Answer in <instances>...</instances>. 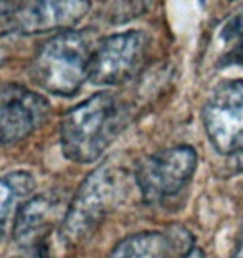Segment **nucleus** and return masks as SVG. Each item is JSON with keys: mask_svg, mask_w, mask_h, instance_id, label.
<instances>
[{"mask_svg": "<svg viewBox=\"0 0 243 258\" xmlns=\"http://www.w3.org/2000/svg\"><path fill=\"white\" fill-rule=\"evenodd\" d=\"M123 108L114 95L96 93L63 116L60 143L63 154L78 164L94 162L121 131Z\"/></svg>", "mask_w": 243, "mask_h": 258, "instance_id": "obj_1", "label": "nucleus"}, {"mask_svg": "<svg viewBox=\"0 0 243 258\" xmlns=\"http://www.w3.org/2000/svg\"><path fill=\"white\" fill-rule=\"evenodd\" d=\"M93 51L85 32H62L38 48L30 64V76L50 95L73 96L90 80Z\"/></svg>", "mask_w": 243, "mask_h": 258, "instance_id": "obj_2", "label": "nucleus"}, {"mask_svg": "<svg viewBox=\"0 0 243 258\" xmlns=\"http://www.w3.org/2000/svg\"><path fill=\"white\" fill-rule=\"evenodd\" d=\"M126 179L121 169L109 164L99 166L80 185L67 207L60 237L68 247L83 243L99 227L112 209L119 204Z\"/></svg>", "mask_w": 243, "mask_h": 258, "instance_id": "obj_3", "label": "nucleus"}, {"mask_svg": "<svg viewBox=\"0 0 243 258\" xmlns=\"http://www.w3.org/2000/svg\"><path fill=\"white\" fill-rule=\"evenodd\" d=\"M90 0H0V17L12 33L40 35L71 30L90 12Z\"/></svg>", "mask_w": 243, "mask_h": 258, "instance_id": "obj_4", "label": "nucleus"}, {"mask_svg": "<svg viewBox=\"0 0 243 258\" xmlns=\"http://www.w3.org/2000/svg\"><path fill=\"white\" fill-rule=\"evenodd\" d=\"M195 169L197 152L192 146L180 144L142 159L134 177L142 199L154 204L186 187L195 174Z\"/></svg>", "mask_w": 243, "mask_h": 258, "instance_id": "obj_5", "label": "nucleus"}, {"mask_svg": "<svg viewBox=\"0 0 243 258\" xmlns=\"http://www.w3.org/2000/svg\"><path fill=\"white\" fill-rule=\"evenodd\" d=\"M149 37L142 30L109 35L93 51L90 81L99 86H114L134 78L146 60Z\"/></svg>", "mask_w": 243, "mask_h": 258, "instance_id": "obj_6", "label": "nucleus"}, {"mask_svg": "<svg viewBox=\"0 0 243 258\" xmlns=\"http://www.w3.org/2000/svg\"><path fill=\"white\" fill-rule=\"evenodd\" d=\"M202 122L212 146L230 156L243 144V80L225 81L202 109Z\"/></svg>", "mask_w": 243, "mask_h": 258, "instance_id": "obj_7", "label": "nucleus"}, {"mask_svg": "<svg viewBox=\"0 0 243 258\" xmlns=\"http://www.w3.org/2000/svg\"><path fill=\"white\" fill-rule=\"evenodd\" d=\"M50 113L48 101L20 85L0 90V146L17 144L43 124Z\"/></svg>", "mask_w": 243, "mask_h": 258, "instance_id": "obj_8", "label": "nucleus"}, {"mask_svg": "<svg viewBox=\"0 0 243 258\" xmlns=\"http://www.w3.org/2000/svg\"><path fill=\"white\" fill-rule=\"evenodd\" d=\"M67 210L62 199L53 194H40L25 201L14 220V240L20 248L43 243L51 227L63 222Z\"/></svg>", "mask_w": 243, "mask_h": 258, "instance_id": "obj_9", "label": "nucleus"}, {"mask_svg": "<svg viewBox=\"0 0 243 258\" xmlns=\"http://www.w3.org/2000/svg\"><path fill=\"white\" fill-rule=\"evenodd\" d=\"M194 250L191 233L180 227L169 233L141 232L126 237L116 245L108 258H184Z\"/></svg>", "mask_w": 243, "mask_h": 258, "instance_id": "obj_10", "label": "nucleus"}, {"mask_svg": "<svg viewBox=\"0 0 243 258\" xmlns=\"http://www.w3.org/2000/svg\"><path fill=\"white\" fill-rule=\"evenodd\" d=\"M35 180L27 172H14L0 177V238L9 227L12 215H17L19 204L33 190Z\"/></svg>", "mask_w": 243, "mask_h": 258, "instance_id": "obj_11", "label": "nucleus"}, {"mask_svg": "<svg viewBox=\"0 0 243 258\" xmlns=\"http://www.w3.org/2000/svg\"><path fill=\"white\" fill-rule=\"evenodd\" d=\"M152 0H108L104 15L112 25H123L139 19L151 9Z\"/></svg>", "mask_w": 243, "mask_h": 258, "instance_id": "obj_12", "label": "nucleus"}, {"mask_svg": "<svg viewBox=\"0 0 243 258\" xmlns=\"http://www.w3.org/2000/svg\"><path fill=\"white\" fill-rule=\"evenodd\" d=\"M220 37L228 43H235L243 38V7L232 17H228V20L222 27Z\"/></svg>", "mask_w": 243, "mask_h": 258, "instance_id": "obj_13", "label": "nucleus"}, {"mask_svg": "<svg viewBox=\"0 0 243 258\" xmlns=\"http://www.w3.org/2000/svg\"><path fill=\"white\" fill-rule=\"evenodd\" d=\"M14 258H48V247L46 242L32 245V247H23Z\"/></svg>", "mask_w": 243, "mask_h": 258, "instance_id": "obj_14", "label": "nucleus"}, {"mask_svg": "<svg viewBox=\"0 0 243 258\" xmlns=\"http://www.w3.org/2000/svg\"><path fill=\"white\" fill-rule=\"evenodd\" d=\"M10 56V33L0 32V67L9 60Z\"/></svg>", "mask_w": 243, "mask_h": 258, "instance_id": "obj_15", "label": "nucleus"}, {"mask_svg": "<svg viewBox=\"0 0 243 258\" xmlns=\"http://www.w3.org/2000/svg\"><path fill=\"white\" fill-rule=\"evenodd\" d=\"M228 157H230V169L233 172H243V144Z\"/></svg>", "mask_w": 243, "mask_h": 258, "instance_id": "obj_16", "label": "nucleus"}, {"mask_svg": "<svg viewBox=\"0 0 243 258\" xmlns=\"http://www.w3.org/2000/svg\"><path fill=\"white\" fill-rule=\"evenodd\" d=\"M232 258H243V230L240 233L238 240H236V245H235V250H233Z\"/></svg>", "mask_w": 243, "mask_h": 258, "instance_id": "obj_17", "label": "nucleus"}]
</instances>
